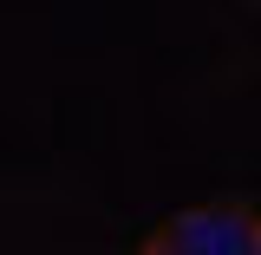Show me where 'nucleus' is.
I'll use <instances>...</instances> for the list:
<instances>
[{
  "mask_svg": "<svg viewBox=\"0 0 261 255\" xmlns=\"http://www.w3.org/2000/svg\"><path fill=\"white\" fill-rule=\"evenodd\" d=\"M137 255H261V210L248 203H196L163 216Z\"/></svg>",
  "mask_w": 261,
  "mask_h": 255,
  "instance_id": "obj_1",
  "label": "nucleus"
}]
</instances>
